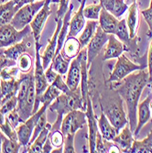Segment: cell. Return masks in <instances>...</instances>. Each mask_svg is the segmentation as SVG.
<instances>
[{
	"label": "cell",
	"mask_w": 152,
	"mask_h": 153,
	"mask_svg": "<svg viewBox=\"0 0 152 153\" xmlns=\"http://www.w3.org/2000/svg\"><path fill=\"white\" fill-rule=\"evenodd\" d=\"M116 38L119 39L120 41L122 42L126 43V44H129L130 41H131V38L129 36V30H128V27L127 25V19H123L121 20H119L118 25L116 29V31L114 33Z\"/></svg>",
	"instance_id": "obj_32"
},
{
	"label": "cell",
	"mask_w": 152,
	"mask_h": 153,
	"mask_svg": "<svg viewBox=\"0 0 152 153\" xmlns=\"http://www.w3.org/2000/svg\"><path fill=\"white\" fill-rule=\"evenodd\" d=\"M85 115L88 125V140L90 152H95V140L96 135H97L98 132V123L97 119L95 118V115L93 108V103L90 95H88L87 97V106L85 110Z\"/></svg>",
	"instance_id": "obj_13"
},
{
	"label": "cell",
	"mask_w": 152,
	"mask_h": 153,
	"mask_svg": "<svg viewBox=\"0 0 152 153\" xmlns=\"http://www.w3.org/2000/svg\"><path fill=\"white\" fill-rule=\"evenodd\" d=\"M19 88L18 92L17 111L22 119L26 121L33 115V108L36 99V88L33 73L23 74L19 77Z\"/></svg>",
	"instance_id": "obj_3"
},
{
	"label": "cell",
	"mask_w": 152,
	"mask_h": 153,
	"mask_svg": "<svg viewBox=\"0 0 152 153\" xmlns=\"http://www.w3.org/2000/svg\"><path fill=\"white\" fill-rule=\"evenodd\" d=\"M51 128V125L47 122L46 127L43 128V130L41 131L39 136L35 138V140L32 142V144L27 148V152L30 153H39L42 151L43 145L45 144L47 138L49 137V133Z\"/></svg>",
	"instance_id": "obj_29"
},
{
	"label": "cell",
	"mask_w": 152,
	"mask_h": 153,
	"mask_svg": "<svg viewBox=\"0 0 152 153\" xmlns=\"http://www.w3.org/2000/svg\"><path fill=\"white\" fill-rule=\"evenodd\" d=\"M129 153H152V129L145 140L139 141H133L132 147L130 148Z\"/></svg>",
	"instance_id": "obj_30"
},
{
	"label": "cell",
	"mask_w": 152,
	"mask_h": 153,
	"mask_svg": "<svg viewBox=\"0 0 152 153\" xmlns=\"http://www.w3.org/2000/svg\"><path fill=\"white\" fill-rule=\"evenodd\" d=\"M56 30L53 33L52 37L49 39V44L47 45L44 52L42 55H40L41 57V62H42V66L44 68V70L50 66V64L52 62V59L54 57V53L56 51L57 48V42H58V37L60 30L62 29V19H56Z\"/></svg>",
	"instance_id": "obj_14"
},
{
	"label": "cell",
	"mask_w": 152,
	"mask_h": 153,
	"mask_svg": "<svg viewBox=\"0 0 152 153\" xmlns=\"http://www.w3.org/2000/svg\"><path fill=\"white\" fill-rule=\"evenodd\" d=\"M70 63L71 62L67 61L60 52L57 56H55L52 59V62L50 64L52 66V69L57 74L61 75H64L65 74H67L69 70V65H70Z\"/></svg>",
	"instance_id": "obj_31"
},
{
	"label": "cell",
	"mask_w": 152,
	"mask_h": 153,
	"mask_svg": "<svg viewBox=\"0 0 152 153\" xmlns=\"http://www.w3.org/2000/svg\"><path fill=\"white\" fill-rule=\"evenodd\" d=\"M17 105H18V96L14 95L0 106V111H1L4 115H7L10 111L15 109L17 107Z\"/></svg>",
	"instance_id": "obj_40"
},
{
	"label": "cell",
	"mask_w": 152,
	"mask_h": 153,
	"mask_svg": "<svg viewBox=\"0 0 152 153\" xmlns=\"http://www.w3.org/2000/svg\"><path fill=\"white\" fill-rule=\"evenodd\" d=\"M8 1H10V0H0V4H4V3H7V2H8ZM13 1H15L17 4L20 1V0H13Z\"/></svg>",
	"instance_id": "obj_55"
},
{
	"label": "cell",
	"mask_w": 152,
	"mask_h": 153,
	"mask_svg": "<svg viewBox=\"0 0 152 153\" xmlns=\"http://www.w3.org/2000/svg\"><path fill=\"white\" fill-rule=\"evenodd\" d=\"M148 74H149V83H152V40L150 43V47L148 50Z\"/></svg>",
	"instance_id": "obj_50"
},
{
	"label": "cell",
	"mask_w": 152,
	"mask_h": 153,
	"mask_svg": "<svg viewBox=\"0 0 152 153\" xmlns=\"http://www.w3.org/2000/svg\"><path fill=\"white\" fill-rule=\"evenodd\" d=\"M35 2V0H20V1L17 4L18 7L20 8L21 7H23L24 5H27V4H30V3H33Z\"/></svg>",
	"instance_id": "obj_52"
},
{
	"label": "cell",
	"mask_w": 152,
	"mask_h": 153,
	"mask_svg": "<svg viewBox=\"0 0 152 153\" xmlns=\"http://www.w3.org/2000/svg\"><path fill=\"white\" fill-rule=\"evenodd\" d=\"M17 64H18V67H19L20 72H22L23 74H27V73H29L31 70L32 59L30 56V54H27V53L25 52L18 59Z\"/></svg>",
	"instance_id": "obj_37"
},
{
	"label": "cell",
	"mask_w": 152,
	"mask_h": 153,
	"mask_svg": "<svg viewBox=\"0 0 152 153\" xmlns=\"http://www.w3.org/2000/svg\"><path fill=\"white\" fill-rule=\"evenodd\" d=\"M149 83V74L146 69L139 70L125 77L117 85L115 90L126 102L128 107V124L131 131H134L137 123V105L144 88Z\"/></svg>",
	"instance_id": "obj_1"
},
{
	"label": "cell",
	"mask_w": 152,
	"mask_h": 153,
	"mask_svg": "<svg viewBox=\"0 0 152 153\" xmlns=\"http://www.w3.org/2000/svg\"><path fill=\"white\" fill-rule=\"evenodd\" d=\"M97 26H98L97 20L89 19V20H87L85 22L84 31H82V33L81 34V36L78 39L80 46H81V50L85 48L87 46V44L89 43V41L91 40V39L93 38V36L94 35V33L96 31Z\"/></svg>",
	"instance_id": "obj_27"
},
{
	"label": "cell",
	"mask_w": 152,
	"mask_h": 153,
	"mask_svg": "<svg viewBox=\"0 0 152 153\" xmlns=\"http://www.w3.org/2000/svg\"><path fill=\"white\" fill-rule=\"evenodd\" d=\"M73 8V6L70 5V7H69L68 11L66 12V14H65L63 19H62V29H61L60 33H59L57 48H56V51H55V53H54V57L57 56V55L61 52V51H62V49L63 47V44H64V41H65L66 38H67L68 29H69V25H70V20H71V15H72Z\"/></svg>",
	"instance_id": "obj_25"
},
{
	"label": "cell",
	"mask_w": 152,
	"mask_h": 153,
	"mask_svg": "<svg viewBox=\"0 0 152 153\" xmlns=\"http://www.w3.org/2000/svg\"><path fill=\"white\" fill-rule=\"evenodd\" d=\"M46 124H47V116H46V112H44L42 115H41V117H39V119L38 120L36 126L34 128V130H33V133H32V136H31V138L29 142V145L27 146V148H29L32 142L35 140V138L39 136V134L43 130V128L46 127Z\"/></svg>",
	"instance_id": "obj_38"
},
{
	"label": "cell",
	"mask_w": 152,
	"mask_h": 153,
	"mask_svg": "<svg viewBox=\"0 0 152 153\" xmlns=\"http://www.w3.org/2000/svg\"><path fill=\"white\" fill-rule=\"evenodd\" d=\"M85 3H86V0H82L78 11L71 19L70 25H69L70 30H69V33L67 37H75L77 34L80 33V31L84 29V27L85 26V19L84 16V8L85 7Z\"/></svg>",
	"instance_id": "obj_19"
},
{
	"label": "cell",
	"mask_w": 152,
	"mask_h": 153,
	"mask_svg": "<svg viewBox=\"0 0 152 153\" xmlns=\"http://www.w3.org/2000/svg\"><path fill=\"white\" fill-rule=\"evenodd\" d=\"M19 9L17 3L13 0L4 4H0V27L9 24Z\"/></svg>",
	"instance_id": "obj_24"
},
{
	"label": "cell",
	"mask_w": 152,
	"mask_h": 153,
	"mask_svg": "<svg viewBox=\"0 0 152 153\" xmlns=\"http://www.w3.org/2000/svg\"><path fill=\"white\" fill-rule=\"evenodd\" d=\"M100 107L114 126L117 134L127 124H128V119L123 107V99L115 90H113V95L110 97L107 103L105 105L100 104Z\"/></svg>",
	"instance_id": "obj_4"
},
{
	"label": "cell",
	"mask_w": 152,
	"mask_h": 153,
	"mask_svg": "<svg viewBox=\"0 0 152 153\" xmlns=\"http://www.w3.org/2000/svg\"><path fill=\"white\" fill-rule=\"evenodd\" d=\"M102 7L103 6H102L101 2L99 4H93V5L85 7V8H84L85 18L91 19V20H98Z\"/></svg>",
	"instance_id": "obj_35"
},
{
	"label": "cell",
	"mask_w": 152,
	"mask_h": 153,
	"mask_svg": "<svg viewBox=\"0 0 152 153\" xmlns=\"http://www.w3.org/2000/svg\"><path fill=\"white\" fill-rule=\"evenodd\" d=\"M125 51H127V47L124 45L122 41L117 39L115 34H109L107 45H106L105 51L104 53L103 60L105 61V60L118 58Z\"/></svg>",
	"instance_id": "obj_17"
},
{
	"label": "cell",
	"mask_w": 152,
	"mask_h": 153,
	"mask_svg": "<svg viewBox=\"0 0 152 153\" xmlns=\"http://www.w3.org/2000/svg\"><path fill=\"white\" fill-rule=\"evenodd\" d=\"M69 1L70 0H60V5L57 11V19H63L64 15L69 9Z\"/></svg>",
	"instance_id": "obj_47"
},
{
	"label": "cell",
	"mask_w": 152,
	"mask_h": 153,
	"mask_svg": "<svg viewBox=\"0 0 152 153\" xmlns=\"http://www.w3.org/2000/svg\"><path fill=\"white\" fill-rule=\"evenodd\" d=\"M50 140L54 148H61L64 144V136L62 131L56 130V131H50L49 137Z\"/></svg>",
	"instance_id": "obj_39"
},
{
	"label": "cell",
	"mask_w": 152,
	"mask_h": 153,
	"mask_svg": "<svg viewBox=\"0 0 152 153\" xmlns=\"http://www.w3.org/2000/svg\"><path fill=\"white\" fill-rule=\"evenodd\" d=\"M142 16L144 17L145 21L148 26V36L152 39V10L148 8L142 10Z\"/></svg>",
	"instance_id": "obj_46"
},
{
	"label": "cell",
	"mask_w": 152,
	"mask_h": 153,
	"mask_svg": "<svg viewBox=\"0 0 152 153\" xmlns=\"http://www.w3.org/2000/svg\"><path fill=\"white\" fill-rule=\"evenodd\" d=\"M59 74H57L56 72H55L53 69H52V66L51 64H50V66L46 69L45 71V75H46V79L49 82V85H50V83L55 80V78L57 77Z\"/></svg>",
	"instance_id": "obj_49"
},
{
	"label": "cell",
	"mask_w": 152,
	"mask_h": 153,
	"mask_svg": "<svg viewBox=\"0 0 152 153\" xmlns=\"http://www.w3.org/2000/svg\"><path fill=\"white\" fill-rule=\"evenodd\" d=\"M29 46H30V44L26 42L25 40H21L20 42H18L16 44H13V45L9 46L1 54H3L5 57L8 58L10 60H14L17 62L21 55L27 51Z\"/></svg>",
	"instance_id": "obj_28"
},
{
	"label": "cell",
	"mask_w": 152,
	"mask_h": 153,
	"mask_svg": "<svg viewBox=\"0 0 152 153\" xmlns=\"http://www.w3.org/2000/svg\"><path fill=\"white\" fill-rule=\"evenodd\" d=\"M109 38V34L105 33L101 27L98 26L94 35L89 41V43L86 46L87 50V67L88 69L91 66V63L94 60V58L97 56L102 51L103 47L107 43Z\"/></svg>",
	"instance_id": "obj_11"
},
{
	"label": "cell",
	"mask_w": 152,
	"mask_h": 153,
	"mask_svg": "<svg viewBox=\"0 0 152 153\" xmlns=\"http://www.w3.org/2000/svg\"><path fill=\"white\" fill-rule=\"evenodd\" d=\"M74 134H68L64 136V144H63V152L65 153H73L75 152L74 149Z\"/></svg>",
	"instance_id": "obj_42"
},
{
	"label": "cell",
	"mask_w": 152,
	"mask_h": 153,
	"mask_svg": "<svg viewBox=\"0 0 152 153\" xmlns=\"http://www.w3.org/2000/svg\"><path fill=\"white\" fill-rule=\"evenodd\" d=\"M61 51L62 56L69 62H71L73 58H75L81 51V46L79 40L75 37H67L63 47Z\"/></svg>",
	"instance_id": "obj_21"
},
{
	"label": "cell",
	"mask_w": 152,
	"mask_h": 153,
	"mask_svg": "<svg viewBox=\"0 0 152 153\" xmlns=\"http://www.w3.org/2000/svg\"><path fill=\"white\" fill-rule=\"evenodd\" d=\"M81 60H82V52L80 51L79 54L75 58L71 61L70 67H69L67 77H66V85L70 88L71 91H74L78 88L81 82Z\"/></svg>",
	"instance_id": "obj_15"
},
{
	"label": "cell",
	"mask_w": 152,
	"mask_h": 153,
	"mask_svg": "<svg viewBox=\"0 0 152 153\" xmlns=\"http://www.w3.org/2000/svg\"><path fill=\"white\" fill-rule=\"evenodd\" d=\"M31 33L32 30L30 25L26 26L21 30H18L10 23L6 24L0 27V48L9 47L13 44L20 42L24 38Z\"/></svg>",
	"instance_id": "obj_9"
},
{
	"label": "cell",
	"mask_w": 152,
	"mask_h": 153,
	"mask_svg": "<svg viewBox=\"0 0 152 153\" xmlns=\"http://www.w3.org/2000/svg\"><path fill=\"white\" fill-rule=\"evenodd\" d=\"M87 124V118L85 112L82 110H73L66 114L62 119L61 130L63 136L68 134H74Z\"/></svg>",
	"instance_id": "obj_10"
},
{
	"label": "cell",
	"mask_w": 152,
	"mask_h": 153,
	"mask_svg": "<svg viewBox=\"0 0 152 153\" xmlns=\"http://www.w3.org/2000/svg\"><path fill=\"white\" fill-rule=\"evenodd\" d=\"M134 1H136V0H133V2H134Z\"/></svg>",
	"instance_id": "obj_57"
},
{
	"label": "cell",
	"mask_w": 152,
	"mask_h": 153,
	"mask_svg": "<svg viewBox=\"0 0 152 153\" xmlns=\"http://www.w3.org/2000/svg\"><path fill=\"white\" fill-rule=\"evenodd\" d=\"M7 117L8 118V120H9L10 124L13 126V128H17V127H19V125L23 122L16 108L13 109L12 111H10L9 113H7Z\"/></svg>",
	"instance_id": "obj_44"
},
{
	"label": "cell",
	"mask_w": 152,
	"mask_h": 153,
	"mask_svg": "<svg viewBox=\"0 0 152 153\" xmlns=\"http://www.w3.org/2000/svg\"><path fill=\"white\" fill-rule=\"evenodd\" d=\"M0 131H1L7 137L10 138L12 140H18L19 141V137L17 134V130L15 128H13V126L10 124L8 118L6 117L5 122L0 125Z\"/></svg>",
	"instance_id": "obj_36"
},
{
	"label": "cell",
	"mask_w": 152,
	"mask_h": 153,
	"mask_svg": "<svg viewBox=\"0 0 152 153\" xmlns=\"http://www.w3.org/2000/svg\"><path fill=\"white\" fill-rule=\"evenodd\" d=\"M21 144L18 140H12L3 134L2 152L4 153H18L20 152Z\"/></svg>",
	"instance_id": "obj_34"
},
{
	"label": "cell",
	"mask_w": 152,
	"mask_h": 153,
	"mask_svg": "<svg viewBox=\"0 0 152 153\" xmlns=\"http://www.w3.org/2000/svg\"><path fill=\"white\" fill-rule=\"evenodd\" d=\"M100 2L108 12H110L116 18H120L128 9V4L125 0H100Z\"/></svg>",
	"instance_id": "obj_23"
},
{
	"label": "cell",
	"mask_w": 152,
	"mask_h": 153,
	"mask_svg": "<svg viewBox=\"0 0 152 153\" xmlns=\"http://www.w3.org/2000/svg\"><path fill=\"white\" fill-rule=\"evenodd\" d=\"M133 141V132L130 129L129 124H127L122 128L121 132H119L113 140V143H115L120 149L121 152H128L132 147Z\"/></svg>",
	"instance_id": "obj_18"
},
{
	"label": "cell",
	"mask_w": 152,
	"mask_h": 153,
	"mask_svg": "<svg viewBox=\"0 0 152 153\" xmlns=\"http://www.w3.org/2000/svg\"><path fill=\"white\" fill-rule=\"evenodd\" d=\"M87 105L84 102L81 92V86L74 91H71L69 94H61L49 106L51 112L57 114V119L53 126H51L50 131L60 130L63 116L72 112L73 110H82L85 112Z\"/></svg>",
	"instance_id": "obj_2"
},
{
	"label": "cell",
	"mask_w": 152,
	"mask_h": 153,
	"mask_svg": "<svg viewBox=\"0 0 152 153\" xmlns=\"http://www.w3.org/2000/svg\"><path fill=\"white\" fill-rule=\"evenodd\" d=\"M54 149V147L52 146L50 140V138L48 137L47 138V140L45 142V144L43 145V148H42V151L41 152H44V153H50L52 151V149Z\"/></svg>",
	"instance_id": "obj_51"
},
{
	"label": "cell",
	"mask_w": 152,
	"mask_h": 153,
	"mask_svg": "<svg viewBox=\"0 0 152 153\" xmlns=\"http://www.w3.org/2000/svg\"><path fill=\"white\" fill-rule=\"evenodd\" d=\"M95 152H108L107 148L105 146V143L104 141V138L101 135V133L98 131L97 135H96V140H95Z\"/></svg>",
	"instance_id": "obj_45"
},
{
	"label": "cell",
	"mask_w": 152,
	"mask_h": 153,
	"mask_svg": "<svg viewBox=\"0 0 152 153\" xmlns=\"http://www.w3.org/2000/svg\"><path fill=\"white\" fill-rule=\"evenodd\" d=\"M2 142H3V133L0 131V152H2Z\"/></svg>",
	"instance_id": "obj_54"
},
{
	"label": "cell",
	"mask_w": 152,
	"mask_h": 153,
	"mask_svg": "<svg viewBox=\"0 0 152 153\" xmlns=\"http://www.w3.org/2000/svg\"><path fill=\"white\" fill-rule=\"evenodd\" d=\"M60 3V0H46L43 7L40 8V10L36 14L35 18L30 22V27L32 30L33 38L35 41H39L40 34L42 31L43 27L45 26V23L49 18V16L51 14V10L50 8V3Z\"/></svg>",
	"instance_id": "obj_12"
},
{
	"label": "cell",
	"mask_w": 152,
	"mask_h": 153,
	"mask_svg": "<svg viewBox=\"0 0 152 153\" xmlns=\"http://www.w3.org/2000/svg\"><path fill=\"white\" fill-rule=\"evenodd\" d=\"M19 67H6L5 69H3L2 72L0 73V79L3 80H9L12 78H16L17 75L19 74Z\"/></svg>",
	"instance_id": "obj_41"
},
{
	"label": "cell",
	"mask_w": 152,
	"mask_h": 153,
	"mask_svg": "<svg viewBox=\"0 0 152 153\" xmlns=\"http://www.w3.org/2000/svg\"><path fill=\"white\" fill-rule=\"evenodd\" d=\"M38 1H39V0H38Z\"/></svg>",
	"instance_id": "obj_58"
},
{
	"label": "cell",
	"mask_w": 152,
	"mask_h": 153,
	"mask_svg": "<svg viewBox=\"0 0 152 153\" xmlns=\"http://www.w3.org/2000/svg\"><path fill=\"white\" fill-rule=\"evenodd\" d=\"M126 19L129 30V36L131 39H134L136 35L137 26H139V10H137L136 1H134L128 7V16Z\"/></svg>",
	"instance_id": "obj_26"
},
{
	"label": "cell",
	"mask_w": 152,
	"mask_h": 153,
	"mask_svg": "<svg viewBox=\"0 0 152 153\" xmlns=\"http://www.w3.org/2000/svg\"><path fill=\"white\" fill-rule=\"evenodd\" d=\"M40 48H41V45L39 44V41H35L36 55H35V69H34L33 74H34V80H35L36 99H35V105H34V108H33V114H35L39 109L40 96L42 95V94L45 92L47 87L50 85L47 79H46L45 70L42 66L41 57L39 55Z\"/></svg>",
	"instance_id": "obj_5"
},
{
	"label": "cell",
	"mask_w": 152,
	"mask_h": 153,
	"mask_svg": "<svg viewBox=\"0 0 152 153\" xmlns=\"http://www.w3.org/2000/svg\"><path fill=\"white\" fill-rule=\"evenodd\" d=\"M119 20L111 13L102 7L99 15V26L107 34H114Z\"/></svg>",
	"instance_id": "obj_20"
},
{
	"label": "cell",
	"mask_w": 152,
	"mask_h": 153,
	"mask_svg": "<svg viewBox=\"0 0 152 153\" xmlns=\"http://www.w3.org/2000/svg\"><path fill=\"white\" fill-rule=\"evenodd\" d=\"M61 94L62 92L57 87H55L53 85L50 83L45 90V92L42 94V95L40 96V104L43 105L44 103H48L50 105Z\"/></svg>",
	"instance_id": "obj_33"
},
{
	"label": "cell",
	"mask_w": 152,
	"mask_h": 153,
	"mask_svg": "<svg viewBox=\"0 0 152 153\" xmlns=\"http://www.w3.org/2000/svg\"><path fill=\"white\" fill-rule=\"evenodd\" d=\"M148 67V64L139 65L134 63L131 62L125 54H121L117 58V61L116 62V65L113 69V72L110 74L107 82H120L125 77H127L128 74L139 71L143 70Z\"/></svg>",
	"instance_id": "obj_7"
},
{
	"label": "cell",
	"mask_w": 152,
	"mask_h": 153,
	"mask_svg": "<svg viewBox=\"0 0 152 153\" xmlns=\"http://www.w3.org/2000/svg\"><path fill=\"white\" fill-rule=\"evenodd\" d=\"M45 2L46 0H39L37 2L24 5L17 11L10 24L13 25V27L18 30H23L26 26L30 24V22L35 18L36 14L43 7Z\"/></svg>",
	"instance_id": "obj_6"
},
{
	"label": "cell",
	"mask_w": 152,
	"mask_h": 153,
	"mask_svg": "<svg viewBox=\"0 0 152 153\" xmlns=\"http://www.w3.org/2000/svg\"><path fill=\"white\" fill-rule=\"evenodd\" d=\"M97 123H98V128H99L100 133L104 140H105L106 141H113V140L116 137L117 133L114 126L111 124V122L108 120V118L106 117V116L105 115V113L102 110H101L100 117L97 119Z\"/></svg>",
	"instance_id": "obj_22"
},
{
	"label": "cell",
	"mask_w": 152,
	"mask_h": 153,
	"mask_svg": "<svg viewBox=\"0 0 152 153\" xmlns=\"http://www.w3.org/2000/svg\"><path fill=\"white\" fill-rule=\"evenodd\" d=\"M51 85H53L55 87H57L62 94H69L71 92L70 88H69L68 85H66V82H63L62 75H61V74L57 75V77L55 78V80L51 82Z\"/></svg>",
	"instance_id": "obj_43"
},
{
	"label": "cell",
	"mask_w": 152,
	"mask_h": 153,
	"mask_svg": "<svg viewBox=\"0 0 152 153\" xmlns=\"http://www.w3.org/2000/svg\"><path fill=\"white\" fill-rule=\"evenodd\" d=\"M17 64V62L14 60H10L5 57L3 54H0V73L2 72L3 69L6 67H12Z\"/></svg>",
	"instance_id": "obj_48"
},
{
	"label": "cell",
	"mask_w": 152,
	"mask_h": 153,
	"mask_svg": "<svg viewBox=\"0 0 152 153\" xmlns=\"http://www.w3.org/2000/svg\"><path fill=\"white\" fill-rule=\"evenodd\" d=\"M149 107H150V112H151V118H152V100L150 101V104H149Z\"/></svg>",
	"instance_id": "obj_56"
},
{
	"label": "cell",
	"mask_w": 152,
	"mask_h": 153,
	"mask_svg": "<svg viewBox=\"0 0 152 153\" xmlns=\"http://www.w3.org/2000/svg\"><path fill=\"white\" fill-rule=\"evenodd\" d=\"M151 100H152V93L148 94V96L140 104L139 103V105H137V123L133 134L135 135V137H136L139 134L142 128L151 119V112L149 107V104Z\"/></svg>",
	"instance_id": "obj_16"
},
{
	"label": "cell",
	"mask_w": 152,
	"mask_h": 153,
	"mask_svg": "<svg viewBox=\"0 0 152 153\" xmlns=\"http://www.w3.org/2000/svg\"><path fill=\"white\" fill-rule=\"evenodd\" d=\"M49 106H50V104L44 103L42 106H41L35 114L30 117L26 121L22 122L19 127H17L16 130H17V134L19 137V141L22 147L27 148V146L29 145V142L31 138L34 128L36 126L38 120L39 119L41 115L44 112H46V110L47 108H49Z\"/></svg>",
	"instance_id": "obj_8"
},
{
	"label": "cell",
	"mask_w": 152,
	"mask_h": 153,
	"mask_svg": "<svg viewBox=\"0 0 152 153\" xmlns=\"http://www.w3.org/2000/svg\"><path fill=\"white\" fill-rule=\"evenodd\" d=\"M5 119H6L5 115L1 112V111H0V125H2L5 122Z\"/></svg>",
	"instance_id": "obj_53"
}]
</instances>
